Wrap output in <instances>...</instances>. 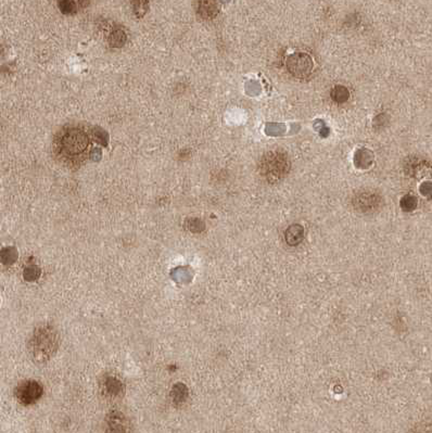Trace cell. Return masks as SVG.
<instances>
[{
  "mask_svg": "<svg viewBox=\"0 0 432 433\" xmlns=\"http://www.w3.org/2000/svg\"><path fill=\"white\" fill-rule=\"evenodd\" d=\"M107 427L111 432H126L129 430V423L123 414L114 412L107 417Z\"/></svg>",
  "mask_w": 432,
  "mask_h": 433,
  "instance_id": "obj_9",
  "label": "cell"
},
{
  "mask_svg": "<svg viewBox=\"0 0 432 433\" xmlns=\"http://www.w3.org/2000/svg\"><path fill=\"white\" fill-rule=\"evenodd\" d=\"M383 199L376 191L363 190L355 193L352 199L353 207L357 212L371 214L377 212L382 206Z\"/></svg>",
  "mask_w": 432,
  "mask_h": 433,
  "instance_id": "obj_5",
  "label": "cell"
},
{
  "mask_svg": "<svg viewBox=\"0 0 432 433\" xmlns=\"http://www.w3.org/2000/svg\"><path fill=\"white\" fill-rule=\"evenodd\" d=\"M401 206L404 211H413L417 206V199L413 196H406L402 199Z\"/></svg>",
  "mask_w": 432,
  "mask_h": 433,
  "instance_id": "obj_18",
  "label": "cell"
},
{
  "mask_svg": "<svg viewBox=\"0 0 432 433\" xmlns=\"http://www.w3.org/2000/svg\"><path fill=\"white\" fill-rule=\"evenodd\" d=\"M405 171L406 173H409L411 175L417 176L423 174L424 171H428V166L429 163L421 161L417 158H409L408 162L405 163Z\"/></svg>",
  "mask_w": 432,
  "mask_h": 433,
  "instance_id": "obj_10",
  "label": "cell"
},
{
  "mask_svg": "<svg viewBox=\"0 0 432 433\" xmlns=\"http://www.w3.org/2000/svg\"><path fill=\"white\" fill-rule=\"evenodd\" d=\"M89 145L87 134L79 128H71L66 131L60 140V147L66 155L75 156L83 153Z\"/></svg>",
  "mask_w": 432,
  "mask_h": 433,
  "instance_id": "obj_3",
  "label": "cell"
},
{
  "mask_svg": "<svg viewBox=\"0 0 432 433\" xmlns=\"http://www.w3.org/2000/svg\"><path fill=\"white\" fill-rule=\"evenodd\" d=\"M331 98L333 101L337 103H343L347 102L350 98V93L344 86H336L331 91Z\"/></svg>",
  "mask_w": 432,
  "mask_h": 433,
  "instance_id": "obj_12",
  "label": "cell"
},
{
  "mask_svg": "<svg viewBox=\"0 0 432 433\" xmlns=\"http://www.w3.org/2000/svg\"><path fill=\"white\" fill-rule=\"evenodd\" d=\"M372 161V155L371 152H369L368 150H360L356 152V156H355V162L357 166L361 167H366L368 165H370Z\"/></svg>",
  "mask_w": 432,
  "mask_h": 433,
  "instance_id": "obj_13",
  "label": "cell"
},
{
  "mask_svg": "<svg viewBox=\"0 0 432 433\" xmlns=\"http://www.w3.org/2000/svg\"><path fill=\"white\" fill-rule=\"evenodd\" d=\"M44 394L42 385L35 381V380H23L18 383L14 389V398L24 406L33 405L37 401H39Z\"/></svg>",
  "mask_w": 432,
  "mask_h": 433,
  "instance_id": "obj_4",
  "label": "cell"
},
{
  "mask_svg": "<svg viewBox=\"0 0 432 433\" xmlns=\"http://www.w3.org/2000/svg\"><path fill=\"white\" fill-rule=\"evenodd\" d=\"M59 9L64 14H73L76 12L77 6L74 0H58Z\"/></svg>",
  "mask_w": 432,
  "mask_h": 433,
  "instance_id": "obj_17",
  "label": "cell"
},
{
  "mask_svg": "<svg viewBox=\"0 0 432 433\" xmlns=\"http://www.w3.org/2000/svg\"><path fill=\"white\" fill-rule=\"evenodd\" d=\"M18 258V252L17 250L9 246V248H5L2 250V261L5 265H10L16 262Z\"/></svg>",
  "mask_w": 432,
  "mask_h": 433,
  "instance_id": "obj_15",
  "label": "cell"
},
{
  "mask_svg": "<svg viewBox=\"0 0 432 433\" xmlns=\"http://www.w3.org/2000/svg\"><path fill=\"white\" fill-rule=\"evenodd\" d=\"M126 40V35L121 29H115V31L110 35V45L112 47H121Z\"/></svg>",
  "mask_w": 432,
  "mask_h": 433,
  "instance_id": "obj_16",
  "label": "cell"
},
{
  "mask_svg": "<svg viewBox=\"0 0 432 433\" xmlns=\"http://www.w3.org/2000/svg\"><path fill=\"white\" fill-rule=\"evenodd\" d=\"M196 10L202 19L211 20L218 16L219 6L216 0H196Z\"/></svg>",
  "mask_w": 432,
  "mask_h": 433,
  "instance_id": "obj_8",
  "label": "cell"
},
{
  "mask_svg": "<svg viewBox=\"0 0 432 433\" xmlns=\"http://www.w3.org/2000/svg\"><path fill=\"white\" fill-rule=\"evenodd\" d=\"M39 275H40L39 268L36 267V266H31V267L26 268V270L24 271V278L26 280H29V281L36 280L37 278L39 277Z\"/></svg>",
  "mask_w": 432,
  "mask_h": 433,
  "instance_id": "obj_19",
  "label": "cell"
},
{
  "mask_svg": "<svg viewBox=\"0 0 432 433\" xmlns=\"http://www.w3.org/2000/svg\"><path fill=\"white\" fill-rule=\"evenodd\" d=\"M99 386L102 397L104 399H108L109 401L122 399L125 392V387L121 380L109 375L102 377L99 382Z\"/></svg>",
  "mask_w": 432,
  "mask_h": 433,
  "instance_id": "obj_7",
  "label": "cell"
},
{
  "mask_svg": "<svg viewBox=\"0 0 432 433\" xmlns=\"http://www.w3.org/2000/svg\"><path fill=\"white\" fill-rule=\"evenodd\" d=\"M304 237V229L300 225H292L286 230V241L290 245L299 244Z\"/></svg>",
  "mask_w": 432,
  "mask_h": 433,
  "instance_id": "obj_11",
  "label": "cell"
},
{
  "mask_svg": "<svg viewBox=\"0 0 432 433\" xmlns=\"http://www.w3.org/2000/svg\"><path fill=\"white\" fill-rule=\"evenodd\" d=\"M59 347L60 334L54 325L47 323L35 328L27 342V352L35 364L41 365L55 356Z\"/></svg>",
  "mask_w": 432,
  "mask_h": 433,
  "instance_id": "obj_1",
  "label": "cell"
},
{
  "mask_svg": "<svg viewBox=\"0 0 432 433\" xmlns=\"http://www.w3.org/2000/svg\"><path fill=\"white\" fill-rule=\"evenodd\" d=\"M313 61L309 55L303 52H295L287 59L288 72L297 78L308 77L313 70Z\"/></svg>",
  "mask_w": 432,
  "mask_h": 433,
  "instance_id": "obj_6",
  "label": "cell"
},
{
  "mask_svg": "<svg viewBox=\"0 0 432 433\" xmlns=\"http://www.w3.org/2000/svg\"><path fill=\"white\" fill-rule=\"evenodd\" d=\"M133 11L137 18H143L148 11L149 0H131Z\"/></svg>",
  "mask_w": 432,
  "mask_h": 433,
  "instance_id": "obj_14",
  "label": "cell"
},
{
  "mask_svg": "<svg viewBox=\"0 0 432 433\" xmlns=\"http://www.w3.org/2000/svg\"><path fill=\"white\" fill-rule=\"evenodd\" d=\"M290 160L286 152L271 150L263 154L258 163V171L267 183L275 184L284 179L290 170Z\"/></svg>",
  "mask_w": 432,
  "mask_h": 433,
  "instance_id": "obj_2",
  "label": "cell"
}]
</instances>
